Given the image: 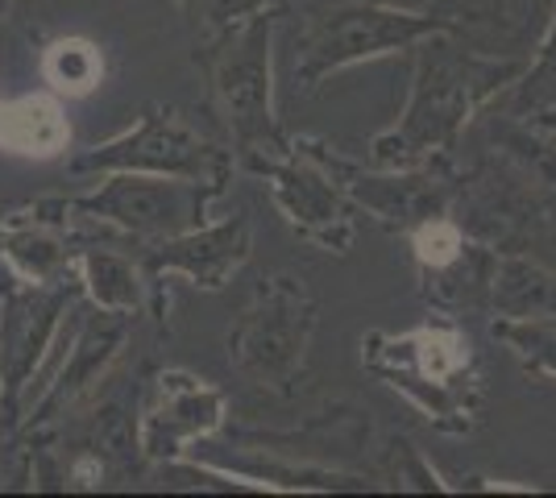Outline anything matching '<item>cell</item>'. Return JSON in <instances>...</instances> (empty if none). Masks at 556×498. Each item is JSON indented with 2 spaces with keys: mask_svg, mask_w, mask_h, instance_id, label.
Wrapping results in <instances>:
<instances>
[{
  "mask_svg": "<svg viewBox=\"0 0 556 498\" xmlns=\"http://www.w3.org/2000/svg\"><path fill=\"white\" fill-rule=\"evenodd\" d=\"M519 72H523V63H494L482 54L448 50L444 42L424 47L412 104L391 133H382L374 142V158L387 166H412L428 158L432 150L453 142L469 113L478 104H486L490 95Z\"/></svg>",
  "mask_w": 556,
  "mask_h": 498,
  "instance_id": "1",
  "label": "cell"
},
{
  "mask_svg": "<svg viewBox=\"0 0 556 498\" xmlns=\"http://www.w3.org/2000/svg\"><path fill=\"white\" fill-rule=\"evenodd\" d=\"M366 361L391 386L407 391L444 427H453L448 416H462V424L469 427L465 416H473V404H469V386L462 391V379L473 374V345L465 332L428 324L403 336H374Z\"/></svg>",
  "mask_w": 556,
  "mask_h": 498,
  "instance_id": "2",
  "label": "cell"
},
{
  "mask_svg": "<svg viewBox=\"0 0 556 498\" xmlns=\"http://www.w3.org/2000/svg\"><path fill=\"white\" fill-rule=\"evenodd\" d=\"M212 92L232 125V138L250 154H282L270 113V22L266 13L241 17L225 47L212 54Z\"/></svg>",
  "mask_w": 556,
  "mask_h": 498,
  "instance_id": "3",
  "label": "cell"
},
{
  "mask_svg": "<svg viewBox=\"0 0 556 498\" xmlns=\"http://www.w3.org/2000/svg\"><path fill=\"white\" fill-rule=\"evenodd\" d=\"M432 34H448V22L416 17L403 9H382V4L337 9L303 42V54L295 63V84L316 88L325 75L341 72L349 63H362V59L387 54V50L416 47L419 38H432Z\"/></svg>",
  "mask_w": 556,
  "mask_h": 498,
  "instance_id": "4",
  "label": "cell"
},
{
  "mask_svg": "<svg viewBox=\"0 0 556 498\" xmlns=\"http://www.w3.org/2000/svg\"><path fill=\"white\" fill-rule=\"evenodd\" d=\"M220 191V183L200 188V179L184 175H150V170H116L104 188L75 200L71 208L113 220L129 233L146 238H175L195 225H204V208Z\"/></svg>",
  "mask_w": 556,
  "mask_h": 498,
  "instance_id": "5",
  "label": "cell"
},
{
  "mask_svg": "<svg viewBox=\"0 0 556 498\" xmlns=\"http://www.w3.org/2000/svg\"><path fill=\"white\" fill-rule=\"evenodd\" d=\"M312 320H316V308H312L303 283L278 274V279L262 286V295L245 308L241 324L229 332L232 361L250 379L270 382V386H287V379L300 366Z\"/></svg>",
  "mask_w": 556,
  "mask_h": 498,
  "instance_id": "6",
  "label": "cell"
},
{
  "mask_svg": "<svg viewBox=\"0 0 556 498\" xmlns=\"http://www.w3.org/2000/svg\"><path fill=\"white\" fill-rule=\"evenodd\" d=\"M75 170H150V175H184L200 183L225 179V158L204 138H195L175 113H146L116 142L96 145L75 158Z\"/></svg>",
  "mask_w": 556,
  "mask_h": 498,
  "instance_id": "7",
  "label": "cell"
},
{
  "mask_svg": "<svg viewBox=\"0 0 556 498\" xmlns=\"http://www.w3.org/2000/svg\"><path fill=\"white\" fill-rule=\"evenodd\" d=\"M67 291L54 283H25L9 291L0 316V416H9L17 395L34 382V370L54 341L59 311L67 308Z\"/></svg>",
  "mask_w": 556,
  "mask_h": 498,
  "instance_id": "8",
  "label": "cell"
},
{
  "mask_svg": "<svg viewBox=\"0 0 556 498\" xmlns=\"http://www.w3.org/2000/svg\"><path fill=\"white\" fill-rule=\"evenodd\" d=\"M220 391L204 386L184 370H170L159 379V395L146 411V436L141 445L150 457H175L195 436H208L220 424Z\"/></svg>",
  "mask_w": 556,
  "mask_h": 498,
  "instance_id": "9",
  "label": "cell"
},
{
  "mask_svg": "<svg viewBox=\"0 0 556 498\" xmlns=\"http://www.w3.org/2000/svg\"><path fill=\"white\" fill-rule=\"evenodd\" d=\"M266 170L275 179L278 208L291 216V225L303 238L320 241L328 250H345L349 238H353V225H349V204L341 200V191L312 166L270 163L266 158Z\"/></svg>",
  "mask_w": 556,
  "mask_h": 498,
  "instance_id": "10",
  "label": "cell"
},
{
  "mask_svg": "<svg viewBox=\"0 0 556 498\" xmlns=\"http://www.w3.org/2000/svg\"><path fill=\"white\" fill-rule=\"evenodd\" d=\"M250 254V220L245 216H232L216 229H187V233H175L166 238L146 266L150 270H184L187 279H195L200 286H225L232 270L245 261Z\"/></svg>",
  "mask_w": 556,
  "mask_h": 498,
  "instance_id": "11",
  "label": "cell"
},
{
  "mask_svg": "<svg viewBox=\"0 0 556 498\" xmlns=\"http://www.w3.org/2000/svg\"><path fill=\"white\" fill-rule=\"evenodd\" d=\"M121 336H125V320H121V311H104V316H92L79 336H75V345H71V361L50 379V386L42 391V399H38V411H34V420H25V427L42 424L50 420L54 411L63 404H71L79 391H88L96 382V374L113 361L116 345H121Z\"/></svg>",
  "mask_w": 556,
  "mask_h": 498,
  "instance_id": "12",
  "label": "cell"
},
{
  "mask_svg": "<svg viewBox=\"0 0 556 498\" xmlns=\"http://www.w3.org/2000/svg\"><path fill=\"white\" fill-rule=\"evenodd\" d=\"M316 163L325 166H337L341 175H332V183H341L349 195H357L370 213L387 216V220H428V216H437V204H441V191L428 188V179H399V175H362L357 166H345V163H328L325 154H316Z\"/></svg>",
  "mask_w": 556,
  "mask_h": 498,
  "instance_id": "13",
  "label": "cell"
},
{
  "mask_svg": "<svg viewBox=\"0 0 556 498\" xmlns=\"http://www.w3.org/2000/svg\"><path fill=\"white\" fill-rule=\"evenodd\" d=\"M71 142V125L50 95H17L0 104V150L22 158H54Z\"/></svg>",
  "mask_w": 556,
  "mask_h": 498,
  "instance_id": "14",
  "label": "cell"
},
{
  "mask_svg": "<svg viewBox=\"0 0 556 498\" xmlns=\"http://www.w3.org/2000/svg\"><path fill=\"white\" fill-rule=\"evenodd\" d=\"M0 258L22 274V283H59L71 266L67 241L50 229L47 220L34 225H4L0 229Z\"/></svg>",
  "mask_w": 556,
  "mask_h": 498,
  "instance_id": "15",
  "label": "cell"
},
{
  "mask_svg": "<svg viewBox=\"0 0 556 498\" xmlns=\"http://www.w3.org/2000/svg\"><path fill=\"white\" fill-rule=\"evenodd\" d=\"M42 79L59 95H88L104 79V59L88 38H59L42 54Z\"/></svg>",
  "mask_w": 556,
  "mask_h": 498,
  "instance_id": "16",
  "label": "cell"
},
{
  "mask_svg": "<svg viewBox=\"0 0 556 498\" xmlns=\"http://www.w3.org/2000/svg\"><path fill=\"white\" fill-rule=\"evenodd\" d=\"M84 283L92 291V299L104 311H138V274L134 261L113 254V250H88L84 254Z\"/></svg>",
  "mask_w": 556,
  "mask_h": 498,
  "instance_id": "17",
  "label": "cell"
},
{
  "mask_svg": "<svg viewBox=\"0 0 556 498\" xmlns=\"http://www.w3.org/2000/svg\"><path fill=\"white\" fill-rule=\"evenodd\" d=\"M494 336L507 341L532 370L556 379V316H510L494 324Z\"/></svg>",
  "mask_w": 556,
  "mask_h": 498,
  "instance_id": "18",
  "label": "cell"
},
{
  "mask_svg": "<svg viewBox=\"0 0 556 498\" xmlns=\"http://www.w3.org/2000/svg\"><path fill=\"white\" fill-rule=\"evenodd\" d=\"M416 258L428 266V270H444V266H453V261L465 258V233L457 220H448V216H428V220H419L416 225Z\"/></svg>",
  "mask_w": 556,
  "mask_h": 498,
  "instance_id": "19",
  "label": "cell"
},
{
  "mask_svg": "<svg viewBox=\"0 0 556 498\" xmlns=\"http://www.w3.org/2000/svg\"><path fill=\"white\" fill-rule=\"evenodd\" d=\"M4 9H9V0H0V13H4Z\"/></svg>",
  "mask_w": 556,
  "mask_h": 498,
  "instance_id": "20",
  "label": "cell"
}]
</instances>
